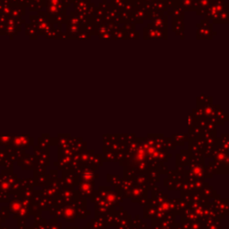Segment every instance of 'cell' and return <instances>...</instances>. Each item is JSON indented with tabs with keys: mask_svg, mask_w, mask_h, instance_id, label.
I'll list each match as a JSON object with an SVG mask.
<instances>
[]
</instances>
